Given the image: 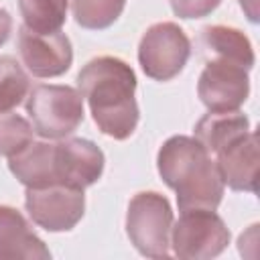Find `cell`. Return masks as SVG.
<instances>
[{"instance_id":"6da1fadb","label":"cell","mask_w":260,"mask_h":260,"mask_svg":"<svg viewBox=\"0 0 260 260\" xmlns=\"http://www.w3.org/2000/svg\"><path fill=\"white\" fill-rule=\"evenodd\" d=\"M77 89L87 100L98 130L114 140H126L138 126V104L134 98V69L110 55L87 61L77 73Z\"/></svg>"},{"instance_id":"7a4b0ae2","label":"cell","mask_w":260,"mask_h":260,"mask_svg":"<svg viewBox=\"0 0 260 260\" xmlns=\"http://www.w3.org/2000/svg\"><path fill=\"white\" fill-rule=\"evenodd\" d=\"M156 169L169 189L177 193L179 211L217 209L223 181L215 160L195 136H171L156 154Z\"/></svg>"},{"instance_id":"3957f363","label":"cell","mask_w":260,"mask_h":260,"mask_svg":"<svg viewBox=\"0 0 260 260\" xmlns=\"http://www.w3.org/2000/svg\"><path fill=\"white\" fill-rule=\"evenodd\" d=\"M32 130L43 138H67L83 122V95L71 85L41 83L26 95Z\"/></svg>"},{"instance_id":"277c9868","label":"cell","mask_w":260,"mask_h":260,"mask_svg":"<svg viewBox=\"0 0 260 260\" xmlns=\"http://www.w3.org/2000/svg\"><path fill=\"white\" fill-rule=\"evenodd\" d=\"M173 209L165 195L156 191L136 193L126 211V234L132 246L146 258H167L171 254Z\"/></svg>"},{"instance_id":"5b68a950","label":"cell","mask_w":260,"mask_h":260,"mask_svg":"<svg viewBox=\"0 0 260 260\" xmlns=\"http://www.w3.org/2000/svg\"><path fill=\"white\" fill-rule=\"evenodd\" d=\"M230 244V230L215 209H189L171 228L173 254L183 260L219 256Z\"/></svg>"},{"instance_id":"8992f818","label":"cell","mask_w":260,"mask_h":260,"mask_svg":"<svg viewBox=\"0 0 260 260\" xmlns=\"http://www.w3.org/2000/svg\"><path fill=\"white\" fill-rule=\"evenodd\" d=\"M191 41L177 22H156L148 26L138 45V63L146 77L171 81L187 65Z\"/></svg>"},{"instance_id":"52a82bcc","label":"cell","mask_w":260,"mask_h":260,"mask_svg":"<svg viewBox=\"0 0 260 260\" xmlns=\"http://www.w3.org/2000/svg\"><path fill=\"white\" fill-rule=\"evenodd\" d=\"M24 207L28 217L47 232H69L73 230L85 211L83 189L69 185H47L26 187Z\"/></svg>"},{"instance_id":"ba28073f","label":"cell","mask_w":260,"mask_h":260,"mask_svg":"<svg viewBox=\"0 0 260 260\" xmlns=\"http://www.w3.org/2000/svg\"><path fill=\"white\" fill-rule=\"evenodd\" d=\"M248 69L223 59L207 61L197 81V95L209 112L240 110V106L248 100Z\"/></svg>"},{"instance_id":"9c48e42d","label":"cell","mask_w":260,"mask_h":260,"mask_svg":"<svg viewBox=\"0 0 260 260\" xmlns=\"http://www.w3.org/2000/svg\"><path fill=\"white\" fill-rule=\"evenodd\" d=\"M18 53L24 67L35 77H59L73 63V47L65 32H32L26 26L18 30Z\"/></svg>"},{"instance_id":"30bf717a","label":"cell","mask_w":260,"mask_h":260,"mask_svg":"<svg viewBox=\"0 0 260 260\" xmlns=\"http://www.w3.org/2000/svg\"><path fill=\"white\" fill-rule=\"evenodd\" d=\"M104 152L87 138H59L55 144L57 183L87 189L104 173Z\"/></svg>"},{"instance_id":"8fae6325","label":"cell","mask_w":260,"mask_h":260,"mask_svg":"<svg viewBox=\"0 0 260 260\" xmlns=\"http://www.w3.org/2000/svg\"><path fill=\"white\" fill-rule=\"evenodd\" d=\"M215 165L223 185L234 191L256 193L258 183V134L248 130L215 152Z\"/></svg>"},{"instance_id":"7c38bea8","label":"cell","mask_w":260,"mask_h":260,"mask_svg":"<svg viewBox=\"0 0 260 260\" xmlns=\"http://www.w3.org/2000/svg\"><path fill=\"white\" fill-rule=\"evenodd\" d=\"M16 258L47 260L51 258V252L18 209L0 205V260Z\"/></svg>"},{"instance_id":"4fadbf2b","label":"cell","mask_w":260,"mask_h":260,"mask_svg":"<svg viewBox=\"0 0 260 260\" xmlns=\"http://www.w3.org/2000/svg\"><path fill=\"white\" fill-rule=\"evenodd\" d=\"M8 169L24 187L55 185V144L35 140L28 142L22 150L8 156Z\"/></svg>"},{"instance_id":"5bb4252c","label":"cell","mask_w":260,"mask_h":260,"mask_svg":"<svg viewBox=\"0 0 260 260\" xmlns=\"http://www.w3.org/2000/svg\"><path fill=\"white\" fill-rule=\"evenodd\" d=\"M201 41H203V47L215 59L236 63L244 69H252L256 63L250 39L234 26H223V24L205 26L201 30Z\"/></svg>"},{"instance_id":"9a60e30c","label":"cell","mask_w":260,"mask_h":260,"mask_svg":"<svg viewBox=\"0 0 260 260\" xmlns=\"http://www.w3.org/2000/svg\"><path fill=\"white\" fill-rule=\"evenodd\" d=\"M250 130V120L240 112H209L195 124V138L209 154H215L221 146Z\"/></svg>"},{"instance_id":"2e32d148","label":"cell","mask_w":260,"mask_h":260,"mask_svg":"<svg viewBox=\"0 0 260 260\" xmlns=\"http://www.w3.org/2000/svg\"><path fill=\"white\" fill-rule=\"evenodd\" d=\"M67 4V0H18V10L28 30L49 35L65 24Z\"/></svg>"},{"instance_id":"e0dca14e","label":"cell","mask_w":260,"mask_h":260,"mask_svg":"<svg viewBox=\"0 0 260 260\" xmlns=\"http://www.w3.org/2000/svg\"><path fill=\"white\" fill-rule=\"evenodd\" d=\"M73 18L87 30H104L112 26L122 14L126 0H67Z\"/></svg>"},{"instance_id":"ac0fdd59","label":"cell","mask_w":260,"mask_h":260,"mask_svg":"<svg viewBox=\"0 0 260 260\" xmlns=\"http://www.w3.org/2000/svg\"><path fill=\"white\" fill-rule=\"evenodd\" d=\"M28 91L30 79L22 65L10 55H0V112H10L20 106Z\"/></svg>"},{"instance_id":"d6986e66","label":"cell","mask_w":260,"mask_h":260,"mask_svg":"<svg viewBox=\"0 0 260 260\" xmlns=\"http://www.w3.org/2000/svg\"><path fill=\"white\" fill-rule=\"evenodd\" d=\"M32 124L14 112H0V156H12L32 142Z\"/></svg>"},{"instance_id":"ffe728a7","label":"cell","mask_w":260,"mask_h":260,"mask_svg":"<svg viewBox=\"0 0 260 260\" xmlns=\"http://www.w3.org/2000/svg\"><path fill=\"white\" fill-rule=\"evenodd\" d=\"M175 16L179 18H203L211 14L221 0H169Z\"/></svg>"},{"instance_id":"44dd1931","label":"cell","mask_w":260,"mask_h":260,"mask_svg":"<svg viewBox=\"0 0 260 260\" xmlns=\"http://www.w3.org/2000/svg\"><path fill=\"white\" fill-rule=\"evenodd\" d=\"M10 30H12V16L8 14V10L0 8V47L8 41Z\"/></svg>"}]
</instances>
